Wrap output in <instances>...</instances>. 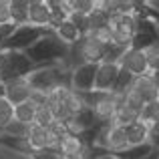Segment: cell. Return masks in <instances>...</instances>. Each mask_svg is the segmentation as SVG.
I'll list each match as a JSON object with an SVG mask.
<instances>
[{"label":"cell","instance_id":"ffe728a7","mask_svg":"<svg viewBox=\"0 0 159 159\" xmlns=\"http://www.w3.org/2000/svg\"><path fill=\"white\" fill-rule=\"evenodd\" d=\"M155 121H159V101L147 103L139 113V123H143L145 127L151 129L155 125Z\"/></svg>","mask_w":159,"mask_h":159},{"label":"cell","instance_id":"3957f363","mask_svg":"<svg viewBox=\"0 0 159 159\" xmlns=\"http://www.w3.org/2000/svg\"><path fill=\"white\" fill-rule=\"evenodd\" d=\"M52 28H40V26H32V24H22L16 28V32L2 44L0 48L4 51H28L32 44H36L44 34H48Z\"/></svg>","mask_w":159,"mask_h":159},{"label":"cell","instance_id":"d6986e66","mask_svg":"<svg viewBox=\"0 0 159 159\" xmlns=\"http://www.w3.org/2000/svg\"><path fill=\"white\" fill-rule=\"evenodd\" d=\"M137 77H133L129 70H125L123 66H121L119 75H117V81H115V87H113V93L119 95V97H123V95H127L129 91H131L133 83H135Z\"/></svg>","mask_w":159,"mask_h":159},{"label":"cell","instance_id":"ba28073f","mask_svg":"<svg viewBox=\"0 0 159 159\" xmlns=\"http://www.w3.org/2000/svg\"><path fill=\"white\" fill-rule=\"evenodd\" d=\"M121 70V65H113V62H101L97 66V75H95V89L101 93H113L117 75Z\"/></svg>","mask_w":159,"mask_h":159},{"label":"cell","instance_id":"ab89813d","mask_svg":"<svg viewBox=\"0 0 159 159\" xmlns=\"http://www.w3.org/2000/svg\"><path fill=\"white\" fill-rule=\"evenodd\" d=\"M62 159H65V157H62Z\"/></svg>","mask_w":159,"mask_h":159},{"label":"cell","instance_id":"1f68e13d","mask_svg":"<svg viewBox=\"0 0 159 159\" xmlns=\"http://www.w3.org/2000/svg\"><path fill=\"white\" fill-rule=\"evenodd\" d=\"M16 28H18V24H14L12 20H8V22L0 24V40H2V44L6 43V40L10 39L12 34H14V32H16Z\"/></svg>","mask_w":159,"mask_h":159},{"label":"cell","instance_id":"603a6c76","mask_svg":"<svg viewBox=\"0 0 159 159\" xmlns=\"http://www.w3.org/2000/svg\"><path fill=\"white\" fill-rule=\"evenodd\" d=\"M75 121H77L79 125H81L83 129H85V131H89V129H93V127H97V119H95V113L91 111V107H83L81 111L77 113V115L73 117Z\"/></svg>","mask_w":159,"mask_h":159},{"label":"cell","instance_id":"4316f807","mask_svg":"<svg viewBox=\"0 0 159 159\" xmlns=\"http://www.w3.org/2000/svg\"><path fill=\"white\" fill-rule=\"evenodd\" d=\"M12 119H14V105H10L6 99H0V129H4Z\"/></svg>","mask_w":159,"mask_h":159},{"label":"cell","instance_id":"74e56055","mask_svg":"<svg viewBox=\"0 0 159 159\" xmlns=\"http://www.w3.org/2000/svg\"><path fill=\"white\" fill-rule=\"evenodd\" d=\"M97 159H117L113 153H109V155H101V157H97Z\"/></svg>","mask_w":159,"mask_h":159},{"label":"cell","instance_id":"ac0fdd59","mask_svg":"<svg viewBox=\"0 0 159 159\" xmlns=\"http://www.w3.org/2000/svg\"><path fill=\"white\" fill-rule=\"evenodd\" d=\"M137 121H139V113L133 111L131 107H127V105H123V103H121L119 109H117V113H115V119H113V123L119 125V127H125V129H127L129 125L137 123Z\"/></svg>","mask_w":159,"mask_h":159},{"label":"cell","instance_id":"7c38bea8","mask_svg":"<svg viewBox=\"0 0 159 159\" xmlns=\"http://www.w3.org/2000/svg\"><path fill=\"white\" fill-rule=\"evenodd\" d=\"M89 145L81 139V137H73V135H65L61 141H58L57 149L62 153V157H77V155H83L87 151Z\"/></svg>","mask_w":159,"mask_h":159},{"label":"cell","instance_id":"8fae6325","mask_svg":"<svg viewBox=\"0 0 159 159\" xmlns=\"http://www.w3.org/2000/svg\"><path fill=\"white\" fill-rule=\"evenodd\" d=\"M131 89L143 99L145 105H147V103H153V101H159V89L155 87V83L151 81L149 75H145V77H137Z\"/></svg>","mask_w":159,"mask_h":159},{"label":"cell","instance_id":"484cf974","mask_svg":"<svg viewBox=\"0 0 159 159\" xmlns=\"http://www.w3.org/2000/svg\"><path fill=\"white\" fill-rule=\"evenodd\" d=\"M70 12H81V14H91L95 10L97 0H66Z\"/></svg>","mask_w":159,"mask_h":159},{"label":"cell","instance_id":"7a4b0ae2","mask_svg":"<svg viewBox=\"0 0 159 159\" xmlns=\"http://www.w3.org/2000/svg\"><path fill=\"white\" fill-rule=\"evenodd\" d=\"M28 83H30L32 91L39 93H48L58 85H70V70L58 65H47V66H36L30 75H28Z\"/></svg>","mask_w":159,"mask_h":159},{"label":"cell","instance_id":"277c9868","mask_svg":"<svg viewBox=\"0 0 159 159\" xmlns=\"http://www.w3.org/2000/svg\"><path fill=\"white\" fill-rule=\"evenodd\" d=\"M95 145L105 149L107 153H113V155H115V153H119V151H123V149L129 147L127 131H125V127H119V125H115V123L103 125Z\"/></svg>","mask_w":159,"mask_h":159},{"label":"cell","instance_id":"4dcf8cb0","mask_svg":"<svg viewBox=\"0 0 159 159\" xmlns=\"http://www.w3.org/2000/svg\"><path fill=\"white\" fill-rule=\"evenodd\" d=\"M30 157L32 159H62V153L57 147H51V149H43V151L30 153Z\"/></svg>","mask_w":159,"mask_h":159},{"label":"cell","instance_id":"44dd1931","mask_svg":"<svg viewBox=\"0 0 159 159\" xmlns=\"http://www.w3.org/2000/svg\"><path fill=\"white\" fill-rule=\"evenodd\" d=\"M54 123H57V119H54V113H52V109L48 105H43V107L36 109V115H34V125L36 127L51 129Z\"/></svg>","mask_w":159,"mask_h":159},{"label":"cell","instance_id":"e575fe53","mask_svg":"<svg viewBox=\"0 0 159 159\" xmlns=\"http://www.w3.org/2000/svg\"><path fill=\"white\" fill-rule=\"evenodd\" d=\"M149 133H151V137H159V121H155V125L149 129Z\"/></svg>","mask_w":159,"mask_h":159},{"label":"cell","instance_id":"8992f818","mask_svg":"<svg viewBox=\"0 0 159 159\" xmlns=\"http://www.w3.org/2000/svg\"><path fill=\"white\" fill-rule=\"evenodd\" d=\"M77 52L81 57V62H87V65H101L105 61L107 54V47H103L101 43L93 39V36L85 34L81 39V43H77Z\"/></svg>","mask_w":159,"mask_h":159},{"label":"cell","instance_id":"83f0119b","mask_svg":"<svg viewBox=\"0 0 159 159\" xmlns=\"http://www.w3.org/2000/svg\"><path fill=\"white\" fill-rule=\"evenodd\" d=\"M123 105H127V107H131L133 111H137V113H141V109L145 107V101L139 97V95L135 93V91H129L127 95H123Z\"/></svg>","mask_w":159,"mask_h":159},{"label":"cell","instance_id":"d4e9b609","mask_svg":"<svg viewBox=\"0 0 159 159\" xmlns=\"http://www.w3.org/2000/svg\"><path fill=\"white\" fill-rule=\"evenodd\" d=\"M62 105L66 107V111H69L70 117H75L83 107H87L85 103H83V97L79 93H75V91H70V93H69V97L65 99V103H62Z\"/></svg>","mask_w":159,"mask_h":159},{"label":"cell","instance_id":"4fadbf2b","mask_svg":"<svg viewBox=\"0 0 159 159\" xmlns=\"http://www.w3.org/2000/svg\"><path fill=\"white\" fill-rule=\"evenodd\" d=\"M52 30H54V34H57L58 39H61L62 43L66 44V47H73V44L81 43V39H83V32L79 30V28L75 26L70 20H65V22H61L58 26H54Z\"/></svg>","mask_w":159,"mask_h":159},{"label":"cell","instance_id":"8d00e7d4","mask_svg":"<svg viewBox=\"0 0 159 159\" xmlns=\"http://www.w3.org/2000/svg\"><path fill=\"white\" fill-rule=\"evenodd\" d=\"M149 143H151L155 149H159V137H151V139H149Z\"/></svg>","mask_w":159,"mask_h":159},{"label":"cell","instance_id":"cb8c5ba5","mask_svg":"<svg viewBox=\"0 0 159 159\" xmlns=\"http://www.w3.org/2000/svg\"><path fill=\"white\" fill-rule=\"evenodd\" d=\"M0 145H4V147H10V149H16V151H22V153H30L26 139H16V137L4 135V133H0Z\"/></svg>","mask_w":159,"mask_h":159},{"label":"cell","instance_id":"30bf717a","mask_svg":"<svg viewBox=\"0 0 159 159\" xmlns=\"http://www.w3.org/2000/svg\"><path fill=\"white\" fill-rule=\"evenodd\" d=\"M30 97H32V87L26 77H20V79L6 83V101L10 105H20V103L28 101Z\"/></svg>","mask_w":159,"mask_h":159},{"label":"cell","instance_id":"52a82bcc","mask_svg":"<svg viewBox=\"0 0 159 159\" xmlns=\"http://www.w3.org/2000/svg\"><path fill=\"white\" fill-rule=\"evenodd\" d=\"M26 24L40 26V28H52V18H51L48 0H28Z\"/></svg>","mask_w":159,"mask_h":159},{"label":"cell","instance_id":"9a60e30c","mask_svg":"<svg viewBox=\"0 0 159 159\" xmlns=\"http://www.w3.org/2000/svg\"><path fill=\"white\" fill-rule=\"evenodd\" d=\"M36 107L34 103L28 99V101L20 103V105H14V121L24 125H34V115H36Z\"/></svg>","mask_w":159,"mask_h":159},{"label":"cell","instance_id":"7402d4cb","mask_svg":"<svg viewBox=\"0 0 159 159\" xmlns=\"http://www.w3.org/2000/svg\"><path fill=\"white\" fill-rule=\"evenodd\" d=\"M30 127H32V125H24V123H18V121L12 119L10 123L2 129V133H4V135H10V137H16V139H26Z\"/></svg>","mask_w":159,"mask_h":159},{"label":"cell","instance_id":"f1b7e54d","mask_svg":"<svg viewBox=\"0 0 159 159\" xmlns=\"http://www.w3.org/2000/svg\"><path fill=\"white\" fill-rule=\"evenodd\" d=\"M145 58H147L149 73H153V70H159V43H155L153 47H149L147 51H145Z\"/></svg>","mask_w":159,"mask_h":159},{"label":"cell","instance_id":"6da1fadb","mask_svg":"<svg viewBox=\"0 0 159 159\" xmlns=\"http://www.w3.org/2000/svg\"><path fill=\"white\" fill-rule=\"evenodd\" d=\"M70 47H66L57 34L54 30H51L48 34H44L43 39L36 44H32L26 52V57L32 61L34 66H47V65H58V62L65 61L66 52H69Z\"/></svg>","mask_w":159,"mask_h":159},{"label":"cell","instance_id":"836d02e7","mask_svg":"<svg viewBox=\"0 0 159 159\" xmlns=\"http://www.w3.org/2000/svg\"><path fill=\"white\" fill-rule=\"evenodd\" d=\"M145 4H147V6L151 8V12L159 14V0H145Z\"/></svg>","mask_w":159,"mask_h":159},{"label":"cell","instance_id":"5b68a950","mask_svg":"<svg viewBox=\"0 0 159 159\" xmlns=\"http://www.w3.org/2000/svg\"><path fill=\"white\" fill-rule=\"evenodd\" d=\"M97 66L99 65H79L77 69L70 70V89L79 95L91 93L95 89V75H97Z\"/></svg>","mask_w":159,"mask_h":159},{"label":"cell","instance_id":"d6a6232c","mask_svg":"<svg viewBox=\"0 0 159 159\" xmlns=\"http://www.w3.org/2000/svg\"><path fill=\"white\" fill-rule=\"evenodd\" d=\"M10 20V10H8V0H0V24Z\"/></svg>","mask_w":159,"mask_h":159},{"label":"cell","instance_id":"5bb4252c","mask_svg":"<svg viewBox=\"0 0 159 159\" xmlns=\"http://www.w3.org/2000/svg\"><path fill=\"white\" fill-rule=\"evenodd\" d=\"M127 141L129 145H143V143H149V139H151V133H149V127H145L143 123H133L129 125L127 129Z\"/></svg>","mask_w":159,"mask_h":159},{"label":"cell","instance_id":"9c48e42d","mask_svg":"<svg viewBox=\"0 0 159 159\" xmlns=\"http://www.w3.org/2000/svg\"><path fill=\"white\" fill-rule=\"evenodd\" d=\"M121 66L125 70L133 75V77H145L149 75V66H147V58H145L143 51H137V48H127L121 58Z\"/></svg>","mask_w":159,"mask_h":159},{"label":"cell","instance_id":"e0dca14e","mask_svg":"<svg viewBox=\"0 0 159 159\" xmlns=\"http://www.w3.org/2000/svg\"><path fill=\"white\" fill-rule=\"evenodd\" d=\"M153 145L151 143H143V145H129L127 149H123V151L115 153L117 159H145L149 155V153L153 151Z\"/></svg>","mask_w":159,"mask_h":159},{"label":"cell","instance_id":"f546056e","mask_svg":"<svg viewBox=\"0 0 159 159\" xmlns=\"http://www.w3.org/2000/svg\"><path fill=\"white\" fill-rule=\"evenodd\" d=\"M0 159H32V157H30V153H22V151L0 145Z\"/></svg>","mask_w":159,"mask_h":159},{"label":"cell","instance_id":"2e32d148","mask_svg":"<svg viewBox=\"0 0 159 159\" xmlns=\"http://www.w3.org/2000/svg\"><path fill=\"white\" fill-rule=\"evenodd\" d=\"M10 20L18 26L26 24V12H28V0H8Z\"/></svg>","mask_w":159,"mask_h":159},{"label":"cell","instance_id":"d590c367","mask_svg":"<svg viewBox=\"0 0 159 159\" xmlns=\"http://www.w3.org/2000/svg\"><path fill=\"white\" fill-rule=\"evenodd\" d=\"M0 99H6V83L0 79Z\"/></svg>","mask_w":159,"mask_h":159},{"label":"cell","instance_id":"f35d334b","mask_svg":"<svg viewBox=\"0 0 159 159\" xmlns=\"http://www.w3.org/2000/svg\"><path fill=\"white\" fill-rule=\"evenodd\" d=\"M0 47H2V40H0Z\"/></svg>","mask_w":159,"mask_h":159}]
</instances>
